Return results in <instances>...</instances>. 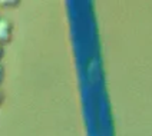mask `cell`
Returning a JSON list of instances; mask_svg holds the SVG:
<instances>
[{"label":"cell","mask_w":152,"mask_h":136,"mask_svg":"<svg viewBox=\"0 0 152 136\" xmlns=\"http://www.w3.org/2000/svg\"><path fill=\"white\" fill-rule=\"evenodd\" d=\"M13 39V23L9 19H0V44L6 46Z\"/></svg>","instance_id":"obj_1"},{"label":"cell","mask_w":152,"mask_h":136,"mask_svg":"<svg viewBox=\"0 0 152 136\" xmlns=\"http://www.w3.org/2000/svg\"><path fill=\"white\" fill-rule=\"evenodd\" d=\"M19 4H20V1H17V0H9V1L0 0V6H3L4 9H15V7H17Z\"/></svg>","instance_id":"obj_2"},{"label":"cell","mask_w":152,"mask_h":136,"mask_svg":"<svg viewBox=\"0 0 152 136\" xmlns=\"http://www.w3.org/2000/svg\"><path fill=\"white\" fill-rule=\"evenodd\" d=\"M3 76H4V68H3L1 63H0V83H1V80H3Z\"/></svg>","instance_id":"obj_3"},{"label":"cell","mask_w":152,"mask_h":136,"mask_svg":"<svg viewBox=\"0 0 152 136\" xmlns=\"http://www.w3.org/2000/svg\"><path fill=\"white\" fill-rule=\"evenodd\" d=\"M3 55H4V46L0 44V60H1V57H3Z\"/></svg>","instance_id":"obj_4"},{"label":"cell","mask_w":152,"mask_h":136,"mask_svg":"<svg viewBox=\"0 0 152 136\" xmlns=\"http://www.w3.org/2000/svg\"><path fill=\"white\" fill-rule=\"evenodd\" d=\"M3 100H4V93H3V92L0 90V105L3 103Z\"/></svg>","instance_id":"obj_5"}]
</instances>
